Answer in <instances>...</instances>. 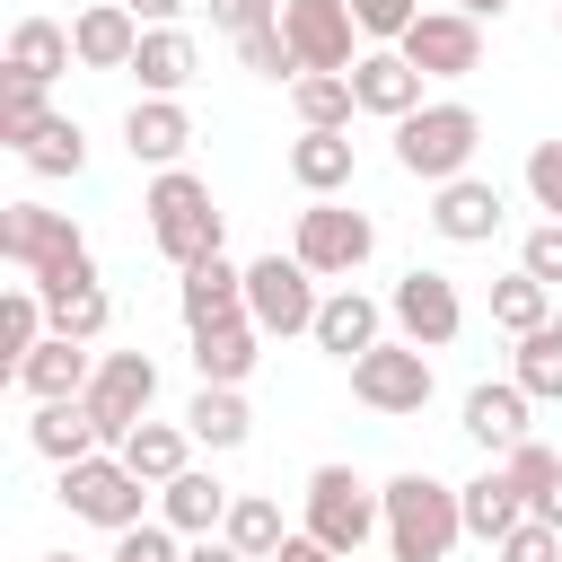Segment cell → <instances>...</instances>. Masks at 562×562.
<instances>
[{"instance_id": "1", "label": "cell", "mask_w": 562, "mask_h": 562, "mask_svg": "<svg viewBox=\"0 0 562 562\" xmlns=\"http://www.w3.org/2000/svg\"><path fill=\"white\" fill-rule=\"evenodd\" d=\"M378 501H386V553H395V562H448V553H457V536H465L457 483H439V474H395Z\"/></svg>"}, {"instance_id": "2", "label": "cell", "mask_w": 562, "mask_h": 562, "mask_svg": "<svg viewBox=\"0 0 562 562\" xmlns=\"http://www.w3.org/2000/svg\"><path fill=\"white\" fill-rule=\"evenodd\" d=\"M149 237H158V255L184 272V263H202V255H220V211H211V184L202 176H184V167H158V184H149Z\"/></svg>"}, {"instance_id": "3", "label": "cell", "mask_w": 562, "mask_h": 562, "mask_svg": "<svg viewBox=\"0 0 562 562\" xmlns=\"http://www.w3.org/2000/svg\"><path fill=\"white\" fill-rule=\"evenodd\" d=\"M474 140H483V123H474V105H422V114H404L395 123V167L404 176H422V184H448V176H465V158H474Z\"/></svg>"}, {"instance_id": "4", "label": "cell", "mask_w": 562, "mask_h": 562, "mask_svg": "<svg viewBox=\"0 0 562 562\" xmlns=\"http://www.w3.org/2000/svg\"><path fill=\"white\" fill-rule=\"evenodd\" d=\"M378 527H386V501H378L351 465H316V474H307V536H316L325 553H342V562H351Z\"/></svg>"}, {"instance_id": "5", "label": "cell", "mask_w": 562, "mask_h": 562, "mask_svg": "<svg viewBox=\"0 0 562 562\" xmlns=\"http://www.w3.org/2000/svg\"><path fill=\"white\" fill-rule=\"evenodd\" d=\"M290 255H299L316 281H351V272L378 255V228H369V211H342L334 193H316V202L299 211V237H290Z\"/></svg>"}, {"instance_id": "6", "label": "cell", "mask_w": 562, "mask_h": 562, "mask_svg": "<svg viewBox=\"0 0 562 562\" xmlns=\"http://www.w3.org/2000/svg\"><path fill=\"white\" fill-rule=\"evenodd\" d=\"M395 53H404L422 79H474V70H483V18H465V9H422V18L395 35Z\"/></svg>"}, {"instance_id": "7", "label": "cell", "mask_w": 562, "mask_h": 562, "mask_svg": "<svg viewBox=\"0 0 562 562\" xmlns=\"http://www.w3.org/2000/svg\"><path fill=\"white\" fill-rule=\"evenodd\" d=\"M316 272L299 263V255H263V263H246V316L263 325V334H316Z\"/></svg>"}, {"instance_id": "8", "label": "cell", "mask_w": 562, "mask_h": 562, "mask_svg": "<svg viewBox=\"0 0 562 562\" xmlns=\"http://www.w3.org/2000/svg\"><path fill=\"white\" fill-rule=\"evenodd\" d=\"M351 395L369 413H422L430 404V351L422 342H369L351 360Z\"/></svg>"}, {"instance_id": "9", "label": "cell", "mask_w": 562, "mask_h": 562, "mask_svg": "<svg viewBox=\"0 0 562 562\" xmlns=\"http://www.w3.org/2000/svg\"><path fill=\"white\" fill-rule=\"evenodd\" d=\"M149 395H158V360H149V351H105L97 378H88V413H97V430H105L114 448L149 422Z\"/></svg>"}, {"instance_id": "10", "label": "cell", "mask_w": 562, "mask_h": 562, "mask_svg": "<svg viewBox=\"0 0 562 562\" xmlns=\"http://www.w3.org/2000/svg\"><path fill=\"white\" fill-rule=\"evenodd\" d=\"M140 474L123 465V457H79V465H61V501H70V518H88V527H140Z\"/></svg>"}, {"instance_id": "11", "label": "cell", "mask_w": 562, "mask_h": 562, "mask_svg": "<svg viewBox=\"0 0 562 562\" xmlns=\"http://www.w3.org/2000/svg\"><path fill=\"white\" fill-rule=\"evenodd\" d=\"M386 316H395L404 342H422V351H448V342L465 334V299H457V281H448V272H422V263L395 281Z\"/></svg>"}, {"instance_id": "12", "label": "cell", "mask_w": 562, "mask_h": 562, "mask_svg": "<svg viewBox=\"0 0 562 562\" xmlns=\"http://www.w3.org/2000/svg\"><path fill=\"white\" fill-rule=\"evenodd\" d=\"M281 35H290L299 70H351L360 61L351 53V35H360L351 0H281Z\"/></svg>"}, {"instance_id": "13", "label": "cell", "mask_w": 562, "mask_h": 562, "mask_svg": "<svg viewBox=\"0 0 562 562\" xmlns=\"http://www.w3.org/2000/svg\"><path fill=\"white\" fill-rule=\"evenodd\" d=\"M70 246H88V237L70 228V211H44V202H9V211H0V255H9L26 281H35L53 255H70Z\"/></svg>"}, {"instance_id": "14", "label": "cell", "mask_w": 562, "mask_h": 562, "mask_svg": "<svg viewBox=\"0 0 562 562\" xmlns=\"http://www.w3.org/2000/svg\"><path fill=\"white\" fill-rule=\"evenodd\" d=\"M430 228H439L448 246H483V237L501 228V184H483V176H448V184L430 193Z\"/></svg>"}, {"instance_id": "15", "label": "cell", "mask_w": 562, "mask_h": 562, "mask_svg": "<svg viewBox=\"0 0 562 562\" xmlns=\"http://www.w3.org/2000/svg\"><path fill=\"white\" fill-rule=\"evenodd\" d=\"M176 307H184L193 334H202V325H228V316H246V272H237L228 255H202V263H184Z\"/></svg>"}, {"instance_id": "16", "label": "cell", "mask_w": 562, "mask_h": 562, "mask_svg": "<svg viewBox=\"0 0 562 562\" xmlns=\"http://www.w3.org/2000/svg\"><path fill=\"white\" fill-rule=\"evenodd\" d=\"M527 404H536V395H527L518 378H483V386L465 395V439L492 448V457H509V448L527 439Z\"/></svg>"}, {"instance_id": "17", "label": "cell", "mask_w": 562, "mask_h": 562, "mask_svg": "<svg viewBox=\"0 0 562 562\" xmlns=\"http://www.w3.org/2000/svg\"><path fill=\"white\" fill-rule=\"evenodd\" d=\"M351 97H360V114L404 123V114H422V70H413L404 53H360V61H351Z\"/></svg>"}, {"instance_id": "18", "label": "cell", "mask_w": 562, "mask_h": 562, "mask_svg": "<svg viewBox=\"0 0 562 562\" xmlns=\"http://www.w3.org/2000/svg\"><path fill=\"white\" fill-rule=\"evenodd\" d=\"M255 360H263V325H255V316H228V325H202V334H193L202 386H246Z\"/></svg>"}, {"instance_id": "19", "label": "cell", "mask_w": 562, "mask_h": 562, "mask_svg": "<svg viewBox=\"0 0 562 562\" xmlns=\"http://www.w3.org/2000/svg\"><path fill=\"white\" fill-rule=\"evenodd\" d=\"M88 378H97V360H88L79 334H44V342L18 360V386H26L35 404H53V395H88Z\"/></svg>"}, {"instance_id": "20", "label": "cell", "mask_w": 562, "mask_h": 562, "mask_svg": "<svg viewBox=\"0 0 562 562\" xmlns=\"http://www.w3.org/2000/svg\"><path fill=\"white\" fill-rule=\"evenodd\" d=\"M228 501H237V492H228L220 474H202V465H184L176 483H158V518H167L176 536H220V527H228Z\"/></svg>"}, {"instance_id": "21", "label": "cell", "mask_w": 562, "mask_h": 562, "mask_svg": "<svg viewBox=\"0 0 562 562\" xmlns=\"http://www.w3.org/2000/svg\"><path fill=\"white\" fill-rule=\"evenodd\" d=\"M70 44H79L88 70H132V53H140V18H132L123 0H97V9H79Z\"/></svg>"}, {"instance_id": "22", "label": "cell", "mask_w": 562, "mask_h": 562, "mask_svg": "<svg viewBox=\"0 0 562 562\" xmlns=\"http://www.w3.org/2000/svg\"><path fill=\"white\" fill-rule=\"evenodd\" d=\"M184 140H193V114H184L176 97H140V105L123 114V149H132V158H149V167H176V158H184Z\"/></svg>"}, {"instance_id": "23", "label": "cell", "mask_w": 562, "mask_h": 562, "mask_svg": "<svg viewBox=\"0 0 562 562\" xmlns=\"http://www.w3.org/2000/svg\"><path fill=\"white\" fill-rule=\"evenodd\" d=\"M26 439L53 457V465H79V457H97V413H88V395H53V404H35V422H26Z\"/></svg>"}, {"instance_id": "24", "label": "cell", "mask_w": 562, "mask_h": 562, "mask_svg": "<svg viewBox=\"0 0 562 562\" xmlns=\"http://www.w3.org/2000/svg\"><path fill=\"white\" fill-rule=\"evenodd\" d=\"M132 79H140V97H184L193 88V35L184 26H140Z\"/></svg>"}, {"instance_id": "25", "label": "cell", "mask_w": 562, "mask_h": 562, "mask_svg": "<svg viewBox=\"0 0 562 562\" xmlns=\"http://www.w3.org/2000/svg\"><path fill=\"white\" fill-rule=\"evenodd\" d=\"M457 501H465V536H483V544H501L518 518H536V509H527V492L509 483V465H492V474L457 483Z\"/></svg>"}, {"instance_id": "26", "label": "cell", "mask_w": 562, "mask_h": 562, "mask_svg": "<svg viewBox=\"0 0 562 562\" xmlns=\"http://www.w3.org/2000/svg\"><path fill=\"white\" fill-rule=\"evenodd\" d=\"M70 61H79L70 26H53V18H18V26H9V70H18V79H44V88H53Z\"/></svg>"}, {"instance_id": "27", "label": "cell", "mask_w": 562, "mask_h": 562, "mask_svg": "<svg viewBox=\"0 0 562 562\" xmlns=\"http://www.w3.org/2000/svg\"><path fill=\"white\" fill-rule=\"evenodd\" d=\"M290 105H299V132H351V114H360L351 70H299L290 79Z\"/></svg>"}, {"instance_id": "28", "label": "cell", "mask_w": 562, "mask_h": 562, "mask_svg": "<svg viewBox=\"0 0 562 562\" xmlns=\"http://www.w3.org/2000/svg\"><path fill=\"white\" fill-rule=\"evenodd\" d=\"M378 342V299H360V290H334L325 307H316V351H334V360H360Z\"/></svg>"}, {"instance_id": "29", "label": "cell", "mask_w": 562, "mask_h": 562, "mask_svg": "<svg viewBox=\"0 0 562 562\" xmlns=\"http://www.w3.org/2000/svg\"><path fill=\"white\" fill-rule=\"evenodd\" d=\"M184 448H193V430H176V422H140V430H132V439H123L114 457H123V465H132L140 483H176V474L193 465Z\"/></svg>"}, {"instance_id": "30", "label": "cell", "mask_w": 562, "mask_h": 562, "mask_svg": "<svg viewBox=\"0 0 562 562\" xmlns=\"http://www.w3.org/2000/svg\"><path fill=\"white\" fill-rule=\"evenodd\" d=\"M290 176L307 193H342L351 184V132H299L290 140Z\"/></svg>"}, {"instance_id": "31", "label": "cell", "mask_w": 562, "mask_h": 562, "mask_svg": "<svg viewBox=\"0 0 562 562\" xmlns=\"http://www.w3.org/2000/svg\"><path fill=\"white\" fill-rule=\"evenodd\" d=\"M246 562H272L281 544H290V527H281V501H263V492H237L228 501V527H220Z\"/></svg>"}, {"instance_id": "32", "label": "cell", "mask_w": 562, "mask_h": 562, "mask_svg": "<svg viewBox=\"0 0 562 562\" xmlns=\"http://www.w3.org/2000/svg\"><path fill=\"white\" fill-rule=\"evenodd\" d=\"M44 325H53V307H44V290H35V281L0 290V360H9V378H18V360L44 342Z\"/></svg>"}, {"instance_id": "33", "label": "cell", "mask_w": 562, "mask_h": 562, "mask_svg": "<svg viewBox=\"0 0 562 562\" xmlns=\"http://www.w3.org/2000/svg\"><path fill=\"white\" fill-rule=\"evenodd\" d=\"M184 430H193L202 448H237V439L255 430V413H246V395H237V386H202V395L184 404Z\"/></svg>"}, {"instance_id": "34", "label": "cell", "mask_w": 562, "mask_h": 562, "mask_svg": "<svg viewBox=\"0 0 562 562\" xmlns=\"http://www.w3.org/2000/svg\"><path fill=\"white\" fill-rule=\"evenodd\" d=\"M492 325H501V334H536V325H553V290L518 263L509 281H492Z\"/></svg>"}, {"instance_id": "35", "label": "cell", "mask_w": 562, "mask_h": 562, "mask_svg": "<svg viewBox=\"0 0 562 562\" xmlns=\"http://www.w3.org/2000/svg\"><path fill=\"white\" fill-rule=\"evenodd\" d=\"M509 378H518L536 404H562V334H553V325L518 334V360H509Z\"/></svg>"}, {"instance_id": "36", "label": "cell", "mask_w": 562, "mask_h": 562, "mask_svg": "<svg viewBox=\"0 0 562 562\" xmlns=\"http://www.w3.org/2000/svg\"><path fill=\"white\" fill-rule=\"evenodd\" d=\"M44 123H53V114H44V79H18V70H9V79H0V140L26 149Z\"/></svg>"}, {"instance_id": "37", "label": "cell", "mask_w": 562, "mask_h": 562, "mask_svg": "<svg viewBox=\"0 0 562 562\" xmlns=\"http://www.w3.org/2000/svg\"><path fill=\"white\" fill-rule=\"evenodd\" d=\"M18 158H26L35 176H79V167H88V140H79V123H70V114H53Z\"/></svg>"}, {"instance_id": "38", "label": "cell", "mask_w": 562, "mask_h": 562, "mask_svg": "<svg viewBox=\"0 0 562 562\" xmlns=\"http://www.w3.org/2000/svg\"><path fill=\"white\" fill-rule=\"evenodd\" d=\"M237 61H246L255 79H299V53H290L281 18H272V26H246V35H237Z\"/></svg>"}, {"instance_id": "39", "label": "cell", "mask_w": 562, "mask_h": 562, "mask_svg": "<svg viewBox=\"0 0 562 562\" xmlns=\"http://www.w3.org/2000/svg\"><path fill=\"white\" fill-rule=\"evenodd\" d=\"M114 562H184V544H176V527H167V518H140V527H123V536H114Z\"/></svg>"}, {"instance_id": "40", "label": "cell", "mask_w": 562, "mask_h": 562, "mask_svg": "<svg viewBox=\"0 0 562 562\" xmlns=\"http://www.w3.org/2000/svg\"><path fill=\"white\" fill-rule=\"evenodd\" d=\"M492 553H501V562H562V527H553V518H518Z\"/></svg>"}, {"instance_id": "41", "label": "cell", "mask_w": 562, "mask_h": 562, "mask_svg": "<svg viewBox=\"0 0 562 562\" xmlns=\"http://www.w3.org/2000/svg\"><path fill=\"white\" fill-rule=\"evenodd\" d=\"M53 334H79V342H97V334H105V290L88 281V290L53 299Z\"/></svg>"}, {"instance_id": "42", "label": "cell", "mask_w": 562, "mask_h": 562, "mask_svg": "<svg viewBox=\"0 0 562 562\" xmlns=\"http://www.w3.org/2000/svg\"><path fill=\"white\" fill-rule=\"evenodd\" d=\"M501 465H509V483L527 492V509H536V501H544V483L562 474V457H553V448H536V439H518V448H509Z\"/></svg>"}, {"instance_id": "43", "label": "cell", "mask_w": 562, "mask_h": 562, "mask_svg": "<svg viewBox=\"0 0 562 562\" xmlns=\"http://www.w3.org/2000/svg\"><path fill=\"white\" fill-rule=\"evenodd\" d=\"M88 281H97V255H88V246H70V255H53V263L35 272L44 307H53V299H70V290H88Z\"/></svg>"}, {"instance_id": "44", "label": "cell", "mask_w": 562, "mask_h": 562, "mask_svg": "<svg viewBox=\"0 0 562 562\" xmlns=\"http://www.w3.org/2000/svg\"><path fill=\"white\" fill-rule=\"evenodd\" d=\"M527 193H536V211L562 220V140H536L527 149Z\"/></svg>"}, {"instance_id": "45", "label": "cell", "mask_w": 562, "mask_h": 562, "mask_svg": "<svg viewBox=\"0 0 562 562\" xmlns=\"http://www.w3.org/2000/svg\"><path fill=\"white\" fill-rule=\"evenodd\" d=\"M518 263L544 281V290H562V220H544V228H527V246H518Z\"/></svg>"}, {"instance_id": "46", "label": "cell", "mask_w": 562, "mask_h": 562, "mask_svg": "<svg viewBox=\"0 0 562 562\" xmlns=\"http://www.w3.org/2000/svg\"><path fill=\"white\" fill-rule=\"evenodd\" d=\"M351 18H360V35H386V44H395V35L422 18V0H351Z\"/></svg>"}, {"instance_id": "47", "label": "cell", "mask_w": 562, "mask_h": 562, "mask_svg": "<svg viewBox=\"0 0 562 562\" xmlns=\"http://www.w3.org/2000/svg\"><path fill=\"white\" fill-rule=\"evenodd\" d=\"M202 9H211L220 35H246V26H272L281 18V0H202Z\"/></svg>"}, {"instance_id": "48", "label": "cell", "mask_w": 562, "mask_h": 562, "mask_svg": "<svg viewBox=\"0 0 562 562\" xmlns=\"http://www.w3.org/2000/svg\"><path fill=\"white\" fill-rule=\"evenodd\" d=\"M123 9H132V18H140V26H176V18H184V9H193V0H123Z\"/></svg>"}, {"instance_id": "49", "label": "cell", "mask_w": 562, "mask_h": 562, "mask_svg": "<svg viewBox=\"0 0 562 562\" xmlns=\"http://www.w3.org/2000/svg\"><path fill=\"white\" fill-rule=\"evenodd\" d=\"M184 562H246V553H237L228 536H193V544H184Z\"/></svg>"}, {"instance_id": "50", "label": "cell", "mask_w": 562, "mask_h": 562, "mask_svg": "<svg viewBox=\"0 0 562 562\" xmlns=\"http://www.w3.org/2000/svg\"><path fill=\"white\" fill-rule=\"evenodd\" d=\"M272 562H342V553H325V544H316V536H307V527H299V536H290V544H281V553H272Z\"/></svg>"}, {"instance_id": "51", "label": "cell", "mask_w": 562, "mask_h": 562, "mask_svg": "<svg viewBox=\"0 0 562 562\" xmlns=\"http://www.w3.org/2000/svg\"><path fill=\"white\" fill-rule=\"evenodd\" d=\"M536 518H553V527H562V474L544 483V501H536Z\"/></svg>"}, {"instance_id": "52", "label": "cell", "mask_w": 562, "mask_h": 562, "mask_svg": "<svg viewBox=\"0 0 562 562\" xmlns=\"http://www.w3.org/2000/svg\"><path fill=\"white\" fill-rule=\"evenodd\" d=\"M457 9H465V18H501L509 0H457Z\"/></svg>"}, {"instance_id": "53", "label": "cell", "mask_w": 562, "mask_h": 562, "mask_svg": "<svg viewBox=\"0 0 562 562\" xmlns=\"http://www.w3.org/2000/svg\"><path fill=\"white\" fill-rule=\"evenodd\" d=\"M44 562H79V553H44Z\"/></svg>"}, {"instance_id": "54", "label": "cell", "mask_w": 562, "mask_h": 562, "mask_svg": "<svg viewBox=\"0 0 562 562\" xmlns=\"http://www.w3.org/2000/svg\"><path fill=\"white\" fill-rule=\"evenodd\" d=\"M553 334H562V316H553Z\"/></svg>"}, {"instance_id": "55", "label": "cell", "mask_w": 562, "mask_h": 562, "mask_svg": "<svg viewBox=\"0 0 562 562\" xmlns=\"http://www.w3.org/2000/svg\"><path fill=\"white\" fill-rule=\"evenodd\" d=\"M553 26H562V18H553Z\"/></svg>"}]
</instances>
